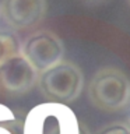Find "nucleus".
Masks as SVG:
<instances>
[{"mask_svg": "<svg viewBox=\"0 0 130 134\" xmlns=\"http://www.w3.org/2000/svg\"><path fill=\"white\" fill-rule=\"evenodd\" d=\"M88 98L101 110H120L130 103V80L119 69L102 67L92 75Z\"/></svg>", "mask_w": 130, "mask_h": 134, "instance_id": "obj_1", "label": "nucleus"}, {"mask_svg": "<svg viewBox=\"0 0 130 134\" xmlns=\"http://www.w3.org/2000/svg\"><path fill=\"white\" fill-rule=\"evenodd\" d=\"M23 134H81V121L67 105L45 102L27 113Z\"/></svg>", "mask_w": 130, "mask_h": 134, "instance_id": "obj_2", "label": "nucleus"}, {"mask_svg": "<svg viewBox=\"0 0 130 134\" xmlns=\"http://www.w3.org/2000/svg\"><path fill=\"white\" fill-rule=\"evenodd\" d=\"M38 87L49 102L66 105L80 96L84 87V75L74 63L62 60L38 74Z\"/></svg>", "mask_w": 130, "mask_h": 134, "instance_id": "obj_3", "label": "nucleus"}, {"mask_svg": "<svg viewBox=\"0 0 130 134\" xmlns=\"http://www.w3.org/2000/svg\"><path fill=\"white\" fill-rule=\"evenodd\" d=\"M21 54L25 56L38 73H42L63 60L64 46L55 32L41 29L24 41L21 45Z\"/></svg>", "mask_w": 130, "mask_h": 134, "instance_id": "obj_4", "label": "nucleus"}, {"mask_svg": "<svg viewBox=\"0 0 130 134\" xmlns=\"http://www.w3.org/2000/svg\"><path fill=\"white\" fill-rule=\"evenodd\" d=\"M38 71L21 53L0 63V90L11 95L31 91L38 84Z\"/></svg>", "mask_w": 130, "mask_h": 134, "instance_id": "obj_5", "label": "nucleus"}, {"mask_svg": "<svg viewBox=\"0 0 130 134\" xmlns=\"http://www.w3.org/2000/svg\"><path fill=\"white\" fill-rule=\"evenodd\" d=\"M46 11V0H3L0 6L4 23L13 29H27L39 24Z\"/></svg>", "mask_w": 130, "mask_h": 134, "instance_id": "obj_6", "label": "nucleus"}, {"mask_svg": "<svg viewBox=\"0 0 130 134\" xmlns=\"http://www.w3.org/2000/svg\"><path fill=\"white\" fill-rule=\"evenodd\" d=\"M0 134H23V121L6 105L0 103Z\"/></svg>", "mask_w": 130, "mask_h": 134, "instance_id": "obj_7", "label": "nucleus"}, {"mask_svg": "<svg viewBox=\"0 0 130 134\" xmlns=\"http://www.w3.org/2000/svg\"><path fill=\"white\" fill-rule=\"evenodd\" d=\"M18 53H21V45L17 36L11 32L0 31V63Z\"/></svg>", "mask_w": 130, "mask_h": 134, "instance_id": "obj_8", "label": "nucleus"}, {"mask_svg": "<svg viewBox=\"0 0 130 134\" xmlns=\"http://www.w3.org/2000/svg\"><path fill=\"white\" fill-rule=\"evenodd\" d=\"M96 134H130V127L126 123L115 121V123L104 126L102 129L98 130Z\"/></svg>", "mask_w": 130, "mask_h": 134, "instance_id": "obj_9", "label": "nucleus"}, {"mask_svg": "<svg viewBox=\"0 0 130 134\" xmlns=\"http://www.w3.org/2000/svg\"><path fill=\"white\" fill-rule=\"evenodd\" d=\"M127 126H129V127H130V119H129V123H127Z\"/></svg>", "mask_w": 130, "mask_h": 134, "instance_id": "obj_10", "label": "nucleus"}, {"mask_svg": "<svg viewBox=\"0 0 130 134\" xmlns=\"http://www.w3.org/2000/svg\"><path fill=\"white\" fill-rule=\"evenodd\" d=\"M129 3H130V0H129Z\"/></svg>", "mask_w": 130, "mask_h": 134, "instance_id": "obj_11", "label": "nucleus"}, {"mask_svg": "<svg viewBox=\"0 0 130 134\" xmlns=\"http://www.w3.org/2000/svg\"><path fill=\"white\" fill-rule=\"evenodd\" d=\"M0 15H2V14H0Z\"/></svg>", "mask_w": 130, "mask_h": 134, "instance_id": "obj_12", "label": "nucleus"}]
</instances>
